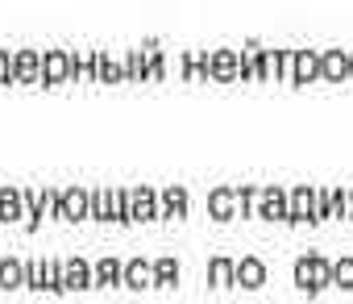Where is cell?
Instances as JSON below:
<instances>
[{"label":"cell","instance_id":"1","mask_svg":"<svg viewBox=\"0 0 353 304\" xmlns=\"http://www.w3.org/2000/svg\"><path fill=\"white\" fill-rule=\"evenodd\" d=\"M291 279H295V287H299L307 300H320V296L332 287V258L320 254V250H303V254L295 258Z\"/></svg>","mask_w":353,"mask_h":304},{"label":"cell","instance_id":"2","mask_svg":"<svg viewBox=\"0 0 353 304\" xmlns=\"http://www.w3.org/2000/svg\"><path fill=\"white\" fill-rule=\"evenodd\" d=\"M287 225L291 229H299V225L320 229L324 225V217H320V188H312V184H295L291 188V217H287Z\"/></svg>","mask_w":353,"mask_h":304},{"label":"cell","instance_id":"3","mask_svg":"<svg viewBox=\"0 0 353 304\" xmlns=\"http://www.w3.org/2000/svg\"><path fill=\"white\" fill-rule=\"evenodd\" d=\"M71 79H75V67H71V46L42 50V84H38V88H59V84H71Z\"/></svg>","mask_w":353,"mask_h":304},{"label":"cell","instance_id":"4","mask_svg":"<svg viewBox=\"0 0 353 304\" xmlns=\"http://www.w3.org/2000/svg\"><path fill=\"white\" fill-rule=\"evenodd\" d=\"M208 79L212 84H233L241 79V55L229 46H212L208 50Z\"/></svg>","mask_w":353,"mask_h":304},{"label":"cell","instance_id":"5","mask_svg":"<svg viewBox=\"0 0 353 304\" xmlns=\"http://www.w3.org/2000/svg\"><path fill=\"white\" fill-rule=\"evenodd\" d=\"M59 205H63V221H71V225H83V221H92V192H88L83 184H71V188H63Z\"/></svg>","mask_w":353,"mask_h":304},{"label":"cell","instance_id":"6","mask_svg":"<svg viewBox=\"0 0 353 304\" xmlns=\"http://www.w3.org/2000/svg\"><path fill=\"white\" fill-rule=\"evenodd\" d=\"M316 79H324V67H320V50H312V46H299V50H291V84H316Z\"/></svg>","mask_w":353,"mask_h":304},{"label":"cell","instance_id":"7","mask_svg":"<svg viewBox=\"0 0 353 304\" xmlns=\"http://www.w3.org/2000/svg\"><path fill=\"white\" fill-rule=\"evenodd\" d=\"M129 192H133V221H137V225L162 221V196H158V188L137 184V188H129Z\"/></svg>","mask_w":353,"mask_h":304},{"label":"cell","instance_id":"8","mask_svg":"<svg viewBox=\"0 0 353 304\" xmlns=\"http://www.w3.org/2000/svg\"><path fill=\"white\" fill-rule=\"evenodd\" d=\"M258 217H262V221H279V225H287V217H291V192H287L283 184H270V188H262Z\"/></svg>","mask_w":353,"mask_h":304},{"label":"cell","instance_id":"9","mask_svg":"<svg viewBox=\"0 0 353 304\" xmlns=\"http://www.w3.org/2000/svg\"><path fill=\"white\" fill-rule=\"evenodd\" d=\"M158 196H162V221H170V225L188 221V213H192V192H188L183 184H166Z\"/></svg>","mask_w":353,"mask_h":304},{"label":"cell","instance_id":"10","mask_svg":"<svg viewBox=\"0 0 353 304\" xmlns=\"http://www.w3.org/2000/svg\"><path fill=\"white\" fill-rule=\"evenodd\" d=\"M237 55H241V84L266 79V46H262L258 38H245Z\"/></svg>","mask_w":353,"mask_h":304},{"label":"cell","instance_id":"11","mask_svg":"<svg viewBox=\"0 0 353 304\" xmlns=\"http://www.w3.org/2000/svg\"><path fill=\"white\" fill-rule=\"evenodd\" d=\"M13 79L17 84H42V50L38 46L13 50Z\"/></svg>","mask_w":353,"mask_h":304},{"label":"cell","instance_id":"12","mask_svg":"<svg viewBox=\"0 0 353 304\" xmlns=\"http://www.w3.org/2000/svg\"><path fill=\"white\" fill-rule=\"evenodd\" d=\"M63 267H67V292H92L96 287V271L83 254H67Z\"/></svg>","mask_w":353,"mask_h":304},{"label":"cell","instance_id":"13","mask_svg":"<svg viewBox=\"0 0 353 304\" xmlns=\"http://www.w3.org/2000/svg\"><path fill=\"white\" fill-rule=\"evenodd\" d=\"M125 287L129 292H150L154 287V258H145V254L125 258Z\"/></svg>","mask_w":353,"mask_h":304},{"label":"cell","instance_id":"14","mask_svg":"<svg viewBox=\"0 0 353 304\" xmlns=\"http://www.w3.org/2000/svg\"><path fill=\"white\" fill-rule=\"evenodd\" d=\"M0 221L5 225L26 221V192L17 184H0Z\"/></svg>","mask_w":353,"mask_h":304},{"label":"cell","instance_id":"15","mask_svg":"<svg viewBox=\"0 0 353 304\" xmlns=\"http://www.w3.org/2000/svg\"><path fill=\"white\" fill-rule=\"evenodd\" d=\"M92 271H96V287H125V258H117V254H104V258H96L92 263Z\"/></svg>","mask_w":353,"mask_h":304},{"label":"cell","instance_id":"16","mask_svg":"<svg viewBox=\"0 0 353 304\" xmlns=\"http://www.w3.org/2000/svg\"><path fill=\"white\" fill-rule=\"evenodd\" d=\"M208 287L221 292V287H237V258L229 254H212L208 258Z\"/></svg>","mask_w":353,"mask_h":304},{"label":"cell","instance_id":"17","mask_svg":"<svg viewBox=\"0 0 353 304\" xmlns=\"http://www.w3.org/2000/svg\"><path fill=\"white\" fill-rule=\"evenodd\" d=\"M262 283H266V263H262L258 254H241V258H237V287L258 292Z\"/></svg>","mask_w":353,"mask_h":304},{"label":"cell","instance_id":"18","mask_svg":"<svg viewBox=\"0 0 353 304\" xmlns=\"http://www.w3.org/2000/svg\"><path fill=\"white\" fill-rule=\"evenodd\" d=\"M208 217L212 221H233L237 217V188H212L208 192Z\"/></svg>","mask_w":353,"mask_h":304},{"label":"cell","instance_id":"19","mask_svg":"<svg viewBox=\"0 0 353 304\" xmlns=\"http://www.w3.org/2000/svg\"><path fill=\"white\" fill-rule=\"evenodd\" d=\"M26 287V258L0 254V292H21Z\"/></svg>","mask_w":353,"mask_h":304},{"label":"cell","instance_id":"20","mask_svg":"<svg viewBox=\"0 0 353 304\" xmlns=\"http://www.w3.org/2000/svg\"><path fill=\"white\" fill-rule=\"evenodd\" d=\"M320 67H324V79H328V84L349 79V50H341V46L320 50Z\"/></svg>","mask_w":353,"mask_h":304},{"label":"cell","instance_id":"21","mask_svg":"<svg viewBox=\"0 0 353 304\" xmlns=\"http://www.w3.org/2000/svg\"><path fill=\"white\" fill-rule=\"evenodd\" d=\"M154 287L158 292H174V287H179V258H174V254H158L154 258Z\"/></svg>","mask_w":353,"mask_h":304},{"label":"cell","instance_id":"22","mask_svg":"<svg viewBox=\"0 0 353 304\" xmlns=\"http://www.w3.org/2000/svg\"><path fill=\"white\" fill-rule=\"evenodd\" d=\"M125 79V63L112 55V50H96V84H121Z\"/></svg>","mask_w":353,"mask_h":304},{"label":"cell","instance_id":"23","mask_svg":"<svg viewBox=\"0 0 353 304\" xmlns=\"http://www.w3.org/2000/svg\"><path fill=\"white\" fill-rule=\"evenodd\" d=\"M266 79H274V84L291 79V50L287 46H266Z\"/></svg>","mask_w":353,"mask_h":304},{"label":"cell","instance_id":"24","mask_svg":"<svg viewBox=\"0 0 353 304\" xmlns=\"http://www.w3.org/2000/svg\"><path fill=\"white\" fill-rule=\"evenodd\" d=\"M112 225H121V229L137 225L133 221V192L129 188H112Z\"/></svg>","mask_w":353,"mask_h":304},{"label":"cell","instance_id":"25","mask_svg":"<svg viewBox=\"0 0 353 304\" xmlns=\"http://www.w3.org/2000/svg\"><path fill=\"white\" fill-rule=\"evenodd\" d=\"M141 50H145L150 79H162V75H166V50H162V42H158V38H145V42H141Z\"/></svg>","mask_w":353,"mask_h":304},{"label":"cell","instance_id":"26","mask_svg":"<svg viewBox=\"0 0 353 304\" xmlns=\"http://www.w3.org/2000/svg\"><path fill=\"white\" fill-rule=\"evenodd\" d=\"M125 79H129V84H145V79H150V67H145V50H141V46L125 50Z\"/></svg>","mask_w":353,"mask_h":304},{"label":"cell","instance_id":"27","mask_svg":"<svg viewBox=\"0 0 353 304\" xmlns=\"http://www.w3.org/2000/svg\"><path fill=\"white\" fill-rule=\"evenodd\" d=\"M92 221L112 225V188H92Z\"/></svg>","mask_w":353,"mask_h":304},{"label":"cell","instance_id":"28","mask_svg":"<svg viewBox=\"0 0 353 304\" xmlns=\"http://www.w3.org/2000/svg\"><path fill=\"white\" fill-rule=\"evenodd\" d=\"M46 292L50 296H67V267H63V258H46Z\"/></svg>","mask_w":353,"mask_h":304},{"label":"cell","instance_id":"29","mask_svg":"<svg viewBox=\"0 0 353 304\" xmlns=\"http://www.w3.org/2000/svg\"><path fill=\"white\" fill-rule=\"evenodd\" d=\"M258 205H262V192H258L254 184H241V188H237V217L250 221V217L258 213Z\"/></svg>","mask_w":353,"mask_h":304},{"label":"cell","instance_id":"30","mask_svg":"<svg viewBox=\"0 0 353 304\" xmlns=\"http://www.w3.org/2000/svg\"><path fill=\"white\" fill-rule=\"evenodd\" d=\"M332 287H341V292H353V254H341V258H332Z\"/></svg>","mask_w":353,"mask_h":304},{"label":"cell","instance_id":"31","mask_svg":"<svg viewBox=\"0 0 353 304\" xmlns=\"http://www.w3.org/2000/svg\"><path fill=\"white\" fill-rule=\"evenodd\" d=\"M26 292H46V258H26Z\"/></svg>","mask_w":353,"mask_h":304},{"label":"cell","instance_id":"32","mask_svg":"<svg viewBox=\"0 0 353 304\" xmlns=\"http://www.w3.org/2000/svg\"><path fill=\"white\" fill-rule=\"evenodd\" d=\"M328 221H349V188H332V196H328Z\"/></svg>","mask_w":353,"mask_h":304},{"label":"cell","instance_id":"33","mask_svg":"<svg viewBox=\"0 0 353 304\" xmlns=\"http://www.w3.org/2000/svg\"><path fill=\"white\" fill-rule=\"evenodd\" d=\"M9 84H17L13 79V50L0 46V88H9Z\"/></svg>","mask_w":353,"mask_h":304},{"label":"cell","instance_id":"34","mask_svg":"<svg viewBox=\"0 0 353 304\" xmlns=\"http://www.w3.org/2000/svg\"><path fill=\"white\" fill-rule=\"evenodd\" d=\"M349 221H353V188H349Z\"/></svg>","mask_w":353,"mask_h":304},{"label":"cell","instance_id":"35","mask_svg":"<svg viewBox=\"0 0 353 304\" xmlns=\"http://www.w3.org/2000/svg\"><path fill=\"white\" fill-rule=\"evenodd\" d=\"M349 79H353V50H349Z\"/></svg>","mask_w":353,"mask_h":304}]
</instances>
